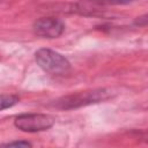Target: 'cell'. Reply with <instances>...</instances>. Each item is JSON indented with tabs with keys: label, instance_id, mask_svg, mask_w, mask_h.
Segmentation results:
<instances>
[{
	"label": "cell",
	"instance_id": "cell-1",
	"mask_svg": "<svg viewBox=\"0 0 148 148\" xmlns=\"http://www.w3.org/2000/svg\"><path fill=\"white\" fill-rule=\"evenodd\" d=\"M111 97V92L108 89H94L88 91L74 92L67 96H62L54 101L52 105L60 110H72L89 104L104 102Z\"/></svg>",
	"mask_w": 148,
	"mask_h": 148
},
{
	"label": "cell",
	"instance_id": "cell-2",
	"mask_svg": "<svg viewBox=\"0 0 148 148\" xmlns=\"http://www.w3.org/2000/svg\"><path fill=\"white\" fill-rule=\"evenodd\" d=\"M35 59L37 65L50 74H66L71 69V64L67 58L50 49H39L36 51Z\"/></svg>",
	"mask_w": 148,
	"mask_h": 148
},
{
	"label": "cell",
	"instance_id": "cell-3",
	"mask_svg": "<svg viewBox=\"0 0 148 148\" xmlns=\"http://www.w3.org/2000/svg\"><path fill=\"white\" fill-rule=\"evenodd\" d=\"M53 124H54L53 117L43 113H24V114H20L14 120V125L16 128L29 133L46 131L51 128Z\"/></svg>",
	"mask_w": 148,
	"mask_h": 148
},
{
	"label": "cell",
	"instance_id": "cell-4",
	"mask_svg": "<svg viewBox=\"0 0 148 148\" xmlns=\"http://www.w3.org/2000/svg\"><path fill=\"white\" fill-rule=\"evenodd\" d=\"M35 35L44 38H58L65 31V23L57 17H42L32 25Z\"/></svg>",
	"mask_w": 148,
	"mask_h": 148
},
{
	"label": "cell",
	"instance_id": "cell-5",
	"mask_svg": "<svg viewBox=\"0 0 148 148\" xmlns=\"http://www.w3.org/2000/svg\"><path fill=\"white\" fill-rule=\"evenodd\" d=\"M20 97L16 95H0V111L17 104Z\"/></svg>",
	"mask_w": 148,
	"mask_h": 148
},
{
	"label": "cell",
	"instance_id": "cell-6",
	"mask_svg": "<svg viewBox=\"0 0 148 148\" xmlns=\"http://www.w3.org/2000/svg\"><path fill=\"white\" fill-rule=\"evenodd\" d=\"M0 148H32L31 143L28 141H14L10 143H6Z\"/></svg>",
	"mask_w": 148,
	"mask_h": 148
}]
</instances>
